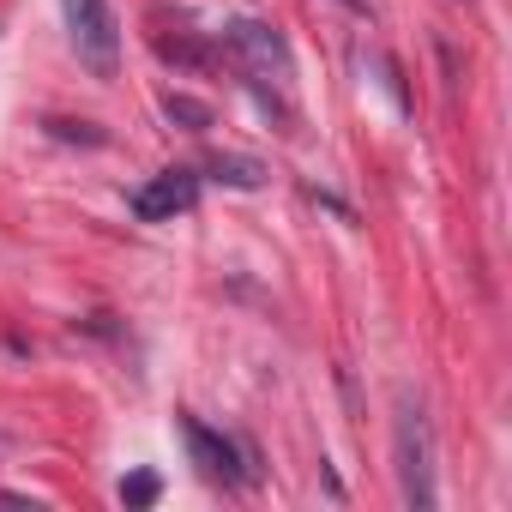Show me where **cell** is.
Listing matches in <instances>:
<instances>
[{
	"mask_svg": "<svg viewBox=\"0 0 512 512\" xmlns=\"http://www.w3.org/2000/svg\"><path fill=\"white\" fill-rule=\"evenodd\" d=\"M392 458H398V494H404V506L428 512L440 500V482H434V428H428V410H422L416 392H398Z\"/></svg>",
	"mask_w": 512,
	"mask_h": 512,
	"instance_id": "obj_1",
	"label": "cell"
},
{
	"mask_svg": "<svg viewBox=\"0 0 512 512\" xmlns=\"http://www.w3.org/2000/svg\"><path fill=\"white\" fill-rule=\"evenodd\" d=\"M223 49H229V61L253 79V85H290V73H296V61H290V43H284V31H272L266 19H235V25H223Z\"/></svg>",
	"mask_w": 512,
	"mask_h": 512,
	"instance_id": "obj_2",
	"label": "cell"
},
{
	"mask_svg": "<svg viewBox=\"0 0 512 512\" xmlns=\"http://www.w3.org/2000/svg\"><path fill=\"white\" fill-rule=\"evenodd\" d=\"M67 13V37H73V55L91 79H115L121 73V31H115V13L109 0H61Z\"/></svg>",
	"mask_w": 512,
	"mask_h": 512,
	"instance_id": "obj_3",
	"label": "cell"
},
{
	"mask_svg": "<svg viewBox=\"0 0 512 512\" xmlns=\"http://www.w3.org/2000/svg\"><path fill=\"white\" fill-rule=\"evenodd\" d=\"M181 440H187V452H193L199 476H211V482H223V488H247L253 476H260V464H253V452H247L241 440L211 434V428H205V422H193V416H181Z\"/></svg>",
	"mask_w": 512,
	"mask_h": 512,
	"instance_id": "obj_4",
	"label": "cell"
},
{
	"mask_svg": "<svg viewBox=\"0 0 512 512\" xmlns=\"http://www.w3.org/2000/svg\"><path fill=\"white\" fill-rule=\"evenodd\" d=\"M193 205H199V169H163L133 193L139 223H169V217H187Z\"/></svg>",
	"mask_w": 512,
	"mask_h": 512,
	"instance_id": "obj_5",
	"label": "cell"
},
{
	"mask_svg": "<svg viewBox=\"0 0 512 512\" xmlns=\"http://www.w3.org/2000/svg\"><path fill=\"white\" fill-rule=\"evenodd\" d=\"M205 175L223 181V187H241V193L266 187V163H260V157H241V151H211V157H205Z\"/></svg>",
	"mask_w": 512,
	"mask_h": 512,
	"instance_id": "obj_6",
	"label": "cell"
},
{
	"mask_svg": "<svg viewBox=\"0 0 512 512\" xmlns=\"http://www.w3.org/2000/svg\"><path fill=\"white\" fill-rule=\"evenodd\" d=\"M163 115H169V121H181L187 133L211 127V109H205V103H193V97H163Z\"/></svg>",
	"mask_w": 512,
	"mask_h": 512,
	"instance_id": "obj_7",
	"label": "cell"
},
{
	"mask_svg": "<svg viewBox=\"0 0 512 512\" xmlns=\"http://www.w3.org/2000/svg\"><path fill=\"white\" fill-rule=\"evenodd\" d=\"M157 494H163V482H157L151 470H139V476H127V482H121V500H127V506H151Z\"/></svg>",
	"mask_w": 512,
	"mask_h": 512,
	"instance_id": "obj_8",
	"label": "cell"
}]
</instances>
